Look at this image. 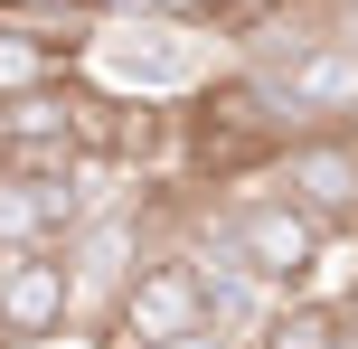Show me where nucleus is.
Wrapping results in <instances>:
<instances>
[{
	"instance_id": "f257e3e1",
	"label": "nucleus",
	"mask_w": 358,
	"mask_h": 349,
	"mask_svg": "<svg viewBox=\"0 0 358 349\" xmlns=\"http://www.w3.org/2000/svg\"><path fill=\"white\" fill-rule=\"evenodd\" d=\"M208 236L227 245L236 264H245L255 283H264L273 302H292V293H321V264H330V236L302 218V208H283L273 189H255V199H217V218H208Z\"/></svg>"
},
{
	"instance_id": "f03ea898",
	"label": "nucleus",
	"mask_w": 358,
	"mask_h": 349,
	"mask_svg": "<svg viewBox=\"0 0 358 349\" xmlns=\"http://www.w3.org/2000/svg\"><path fill=\"white\" fill-rule=\"evenodd\" d=\"M264 189L283 208H302L330 245L358 236V123H321V132H292L283 161L264 170Z\"/></svg>"
},
{
	"instance_id": "7ed1b4c3",
	"label": "nucleus",
	"mask_w": 358,
	"mask_h": 349,
	"mask_svg": "<svg viewBox=\"0 0 358 349\" xmlns=\"http://www.w3.org/2000/svg\"><path fill=\"white\" fill-rule=\"evenodd\" d=\"M189 331H208V293H198V264L179 255V245H161V255L123 283V302L104 312L94 340H104V349H170Z\"/></svg>"
},
{
	"instance_id": "20e7f679",
	"label": "nucleus",
	"mask_w": 358,
	"mask_h": 349,
	"mask_svg": "<svg viewBox=\"0 0 358 349\" xmlns=\"http://www.w3.org/2000/svg\"><path fill=\"white\" fill-rule=\"evenodd\" d=\"M76 321V264L66 245L0 255V349H57Z\"/></svg>"
},
{
	"instance_id": "39448f33",
	"label": "nucleus",
	"mask_w": 358,
	"mask_h": 349,
	"mask_svg": "<svg viewBox=\"0 0 358 349\" xmlns=\"http://www.w3.org/2000/svg\"><path fill=\"white\" fill-rule=\"evenodd\" d=\"M283 94L292 132H321V123H358V38H321L311 57H292L283 76H264Z\"/></svg>"
},
{
	"instance_id": "423d86ee",
	"label": "nucleus",
	"mask_w": 358,
	"mask_h": 349,
	"mask_svg": "<svg viewBox=\"0 0 358 349\" xmlns=\"http://www.w3.org/2000/svg\"><path fill=\"white\" fill-rule=\"evenodd\" d=\"M113 38H132V48H94V66L123 76V85H142V94H189L198 66H208V57L189 48V29H170V19H123Z\"/></svg>"
},
{
	"instance_id": "0eeeda50",
	"label": "nucleus",
	"mask_w": 358,
	"mask_h": 349,
	"mask_svg": "<svg viewBox=\"0 0 358 349\" xmlns=\"http://www.w3.org/2000/svg\"><path fill=\"white\" fill-rule=\"evenodd\" d=\"M76 48H85V38H48V29H10V19H0V104L57 85V66H66Z\"/></svg>"
},
{
	"instance_id": "6e6552de",
	"label": "nucleus",
	"mask_w": 358,
	"mask_h": 349,
	"mask_svg": "<svg viewBox=\"0 0 358 349\" xmlns=\"http://www.w3.org/2000/svg\"><path fill=\"white\" fill-rule=\"evenodd\" d=\"M340 340H349L340 302H311V293L273 302V312H264V331H255V349H340Z\"/></svg>"
},
{
	"instance_id": "1a4fd4ad",
	"label": "nucleus",
	"mask_w": 358,
	"mask_h": 349,
	"mask_svg": "<svg viewBox=\"0 0 358 349\" xmlns=\"http://www.w3.org/2000/svg\"><path fill=\"white\" fill-rule=\"evenodd\" d=\"M38 245H57L48 189H29V180H10V170H0V255H38Z\"/></svg>"
},
{
	"instance_id": "9d476101",
	"label": "nucleus",
	"mask_w": 358,
	"mask_h": 349,
	"mask_svg": "<svg viewBox=\"0 0 358 349\" xmlns=\"http://www.w3.org/2000/svg\"><path fill=\"white\" fill-rule=\"evenodd\" d=\"M170 349H245V340H236V331H217V321H208V331H189V340H170Z\"/></svg>"
}]
</instances>
